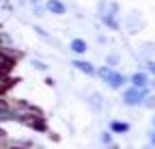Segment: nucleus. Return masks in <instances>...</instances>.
Returning <instances> with one entry per match:
<instances>
[{
	"label": "nucleus",
	"mask_w": 155,
	"mask_h": 149,
	"mask_svg": "<svg viewBox=\"0 0 155 149\" xmlns=\"http://www.w3.org/2000/svg\"><path fill=\"white\" fill-rule=\"evenodd\" d=\"M149 145H153V147H155V130L149 134Z\"/></svg>",
	"instance_id": "dca6fc26"
},
{
	"label": "nucleus",
	"mask_w": 155,
	"mask_h": 149,
	"mask_svg": "<svg viewBox=\"0 0 155 149\" xmlns=\"http://www.w3.org/2000/svg\"><path fill=\"white\" fill-rule=\"evenodd\" d=\"M99 141H101V145H112V132H101V136H99Z\"/></svg>",
	"instance_id": "9d476101"
},
{
	"label": "nucleus",
	"mask_w": 155,
	"mask_h": 149,
	"mask_svg": "<svg viewBox=\"0 0 155 149\" xmlns=\"http://www.w3.org/2000/svg\"><path fill=\"white\" fill-rule=\"evenodd\" d=\"M7 63H9V59L5 56V54H2V52H0V67H5Z\"/></svg>",
	"instance_id": "2eb2a0df"
},
{
	"label": "nucleus",
	"mask_w": 155,
	"mask_h": 149,
	"mask_svg": "<svg viewBox=\"0 0 155 149\" xmlns=\"http://www.w3.org/2000/svg\"><path fill=\"white\" fill-rule=\"evenodd\" d=\"M147 93H149V89H138V86H127V89L123 91V95H121V100H123V104H125L127 108H138V106H142V100L147 97Z\"/></svg>",
	"instance_id": "f03ea898"
},
{
	"label": "nucleus",
	"mask_w": 155,
	"mask_h": 149,
	"mask_svg": "<svg viewBox=\"0 0 155 149\" xmlns=\"http://www.w3.org/2000/svg\"><path fill=\"white\" fill-rule=\"evenodd\" d=\"M78 71H82V73H86V76H95L97 73V69H95V65L91 63V61H82V59H75L73 63H71Z\"/></svg>",
	"instance_id": "39448f33"
},
{
	"label": "nucleus",
	"mask_w": 155,
	"mask_h": 149,
	"mask_svg": "<svg viewBox=\"0 0 155 149\" xmlns=\"http://www.w3.org/2000/svg\"><path fill=\"white\" fill-rule=\"evenodd\" d=\"M144 149H155V147H153V145H147V147H144Z\"/></svg>",
	"instance_id": "a211bd4d"
},
{
	"label": "nucleus",
	"mask_w": 155,
	"mask_h": 149,
	"mask_svg": "<svg viewBox=\"0 0 155 149\" xmlns=\"http://www.w3.org/2000/svg\"><path fill=\"white\" fill-rule=\"evenodd\" d=\"M149 86H151V89L155 91V80H149Z\"/></svg>",
	"instance_id": "f3484780"
},
{
	"label": "nucleus",
	"mask_w": 155,
	"mask_h": 149,
	"mask_svg": "<svg viewBox=\"0 0 155 149\" xmlns=\"http://www.w3.org/2000/svg\"><path fill=\"white\" fill-rule=\"evenodd\" d=\"M116 63H119V59H116L114 54H110V56H108V67H112V69H114V67H116Z\"/></svg>",
	"instance_id": "ddd939ff"
},
{
	"label": "nucleus",
	"mask_w": 155,
	"mask_h": 149,
	"mask_svg": "<svg viewBox=\"0 0 155 149\" xmlns=\"http://www.w3.org/2000/svg\"><path fill=\"white\" fill-rule=\"evenodd\" d=\"M110 132H112V134H127V132H129V123L114 119V121H110Z\"/></svg>",
	"instance_id": "0eeeda50"
},
{
	"label": "nucleus",
	"mask_w": 155,
	"mask_h": 149,
	"mask_svg": "<svg viewBox=\"0 0 155 149\" xmlns=\"http://www.w3.org/2000/svg\"><path fill=\"white\" fill-rule=\"evenodd\" d=\"M88 106L95 110V113H99V110L104 108V100L99 93H91V97H88Z\"/></svg>",
	"instance_id": "6e6552de"
},
{
	"label": "nucleus",
	"mask_w": 155,
	"mask_h": 149,
	"mask_svg": "<svg viewBox=\"0 0 155 149\" xmlns=\"http://www.w3.org/2000/svg\"><path fill=\"white\" fill-rule=\"evenodd\" d=\"M35 32H37L39 37H43V39H50V35H48V32H45L41 26H35Z\"/></svg>",
	"instance_id": "f8f14e48"
},
{
	"label": "nucleus",
	"mask_w": 155,
	"mask_h": 149,
	"mask_svg": "<svg viewBox=\"0 0 155 149\" xmlns=\"http://www.w3.org/2000/svg\"><path fill=\"white\" fill-rule=\"evenodd\" d=\"M97 73H99V78L110 86V89H114V91H119V89H123L125 84H127V76H123L121 71H114L112 67H101V69H97Z\"/></svg>",
	"instance_id": "f257e3e1"
},
{
	"label": "nucleus",
	"mask_w": 155,
	"mask_h": 149,
	"mask_svg": "<svg viewBox=\"0 0 155 149\" xmlns=\"http://www.w3.org/2000/svg\"><path fill=\"white\" fill-rule=\"evenodd\" d=\"M30 65H32L35 69H39V71H45V69H48V65H45L43 61H37V59H30Z\"/></svg>",
	"instance_id": "9b49d317"
},
{
	"label": "nucleus",
	"mask_w": 155,
	"mask_h": 149,
	"mask_svg": "<svg viewBox=\"0 0 155 149\" xmlns=\"http://www.w3.org/2000/svg\"><path fill=\"white\" fill-rule=\"evenodd\" d=\"M153 130H155V117H153Z\"/></svg>",
	"instance_id": "6ab92c4d"
},
{
	"label": "nucleus",
	"mask_w": 155,
	"mask_h": 149,
	"mask_svg": "<svg viewBox=\"0 0 155 149\" xmlns=\"http://www.w3.org/2000/svg\"><path fill=\"white\" fill-rule=\"evenodd\" d=\"M43 9L54 13V15H65L67 13V7H65V2H61V0H45Z\"/></svg>",
	"instance_id": "20e7f679"
},
{
	"label": "nucleus",
	"mask_w": 155,
	"mask_h": 149,
	"mask_svg": "<svg viewBox=\"0 0 155 149\" xmlns=\"http://www.w3.org/2000/svg\"><path fill=\"white\" fill-rule=\"evenodd\" d=\"M147 71H151L155 76V61H147Z\"/></svg>",
	"instance_id": "4468645a"
},
{
	"label": "nucleus",
	"mask_w": 155,
	"mask_h": 149,
	"mask_svg": "<svg viewBox=\"0 0 155 149\" xmlns=\"http://www.w3.org/2000/svg\"><path fill=\"white\" fill-rule=\"evenodd\" d=\"M142 106L147 110H155V95H149V93H147V97L142 100Z\"/></svg>",
	"instance_id": "1a4fd4ad"
},
{
	"label": "nucleus",
	"mask_w": 155,
	"mask_h": 149,
	"mask_svg": "<svg viewBox=\"0 0 155 149\" xmlns=\"http://www.w3.org/2000/svg\"><path fill=\"white\" fill-rule=\"evenodd\" d=\"M127 82L131 86H138V89H149V73L147 71H136L127 78Z\"/></svg>",
	"instance_id": "7ed1b4c3"
},
{
	"label": "nucleus",
	"mask_w": 155,
	"mask_h": 149,
	"mask_svg": "<svg viewBox=\"0 0 155 149\" xmlns=\"http://www.w3.org/2000/svg\"><path fill=\"white\" fill-rule=\"evenodd\" d=\"M69 50H71L73 54H78V56H82V54L88 52V43H86L84 39H80V37H75V39L69 41Z\"/></svg>",
	"instance_id": "423d86ee"
}]
</instances>
